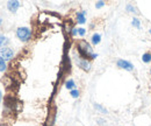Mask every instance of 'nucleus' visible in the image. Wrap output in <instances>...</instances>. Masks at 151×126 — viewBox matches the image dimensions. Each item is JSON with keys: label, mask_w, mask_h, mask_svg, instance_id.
Masks as SVG:
<instances>
[{"label": "nucleus", "mask_w": 151, "mask_h": 126, "mask_svg": "<svg viewBox=\"0 0 151 126\" xmlns=\"http://www.w3.org/2000/svg\"><path fill=\"white\" fill-rule=\"evenodd\" d=\"M78 50L81 53V55L82 56H85V57H91V58H95L98 55L96 54H94L93 53V50H92V47L89 46V43H87L86 41H80L79 43H78Z\"/></svg>", "instance_id": "f257e3e1"}, {"label": "nucleus", "mask_w": 151, "mask_h": 126, "mask_svg": "<svg viewBox=\"0 0 151 126\" xmlns=\"http://www.w3.org/2000/svg\"><path fill=\"white\" fill-rule=\"evenodd\" d=\"M150 74H151V69H150Z\"/></svg>", "instance_id": "5701e85b"}, {"label": "nucleus", "mask_w": 151, "mask_h": 126, "mask_svg": "<svg viewBox=\"0 0 151 126\" xmlns=\"http://www.w3.org/2000/svg\"><path fill=\"white\" fill-rule=\"evenodd\" d=\"M116 65H117L119 68H121V69L127 70V71H133V70H134L133 63H130V62H128V61H126V60H119V61L116 62Z\"/></svg>", "instance_id": "39448f33"}, {"label": "nucleus", "mask_w": 151, "mask_h": 126, "mask_svg": "<svg viewBox=\"0 0 151 126\" xmlns=\"http://www.w3.org/2000/svg\"><path fill=\"white\" fill-rule=\"evenodd\" d=\"M65 88H66V89H69L70 91H71V90H73V89L76 88L75 81H73V80H68V81L65 82Z\"/></svg>", "instance_id": "1a4fd4ad"}, {"label": "nucleus", "mask_w": 151, "mask_h": 126, "mask_svg": "<svg viewBox=\"0 0 151 126\" xmlns=\"http://www.w3.org/2000/svg\"><path fill=\"white\" fill-rule=\"evenodd\" d=\"M70 95H71L73 98H78V97H79V91H78L77 89H73V90L70 91Z\"/></svg>", "instance_id": "4468645a"}, {"label": "nucleus", "mask_w": 151, "mask_h": 126, "mask_svg": "<svg viewBox=\"0 0 151 126\" xmlns=\"http://www.w3.org/2000/svg\"><path fill=\"white\" fill-rule=\"evenodd\" d=\"M131 25H133L134 27H136L137 29H140V28H141V22H140V20H138V19H136V18H134V19H133Z\"/></svg>", "instance_id": "f8f14e48"}, {"label": "nucleus", "mask_w": 151, "mask_h": 126, "mask_svg": "<svg viewBox=\"0 0 151 126\" xmlns=\"http://www.w3.org/2000/svg\"><path fill=\"white\" fill-rule=\"evenodd\" d=\"M103 5H105V2H103V1H99V2H96V4H95V7H96V8H101Z\"/></svg>", "instance_id": "f3484780"}, {"label": "nucleus", "mask_w": 151, "mask_h": 126, "mask_svg": "<svg viewBox=\"0 0 151 126\" xmlns=\"http://www.w3.org/2000/svg\"><path fill=\"white\" fill-rule=\"evenodd\" d=\"M76 63H77V65H78L79 68H81V69L85 70V71H89V69H91V63H89L86 58H82V57L77 56V57H76Z\"/></svg>", "instance_id": "7ed1b4c3"}, {"label": "nucleus", "mask_w": 151, "mask_h": 126, "mask_svg": "<svg viewBox=\"0 0 151 126\" xmlns=\"http://www.w3.org/2000/svg\"><path fill=\"white\" fill-rule=\"evenodd\" d=\"M1 22H2V20H1V18H0V25H1Z\"/></svg>", "instance_id": "412c9836"}, {"label": "nucleus", "mask_w": 151, "mask_h": 126, "mask_svg": "<svg viewBox=\"0 0 151 126\" xmlns=\"http://www.w3.org/2000/svg\"><path fill=\"white\" fill-rule=\"evenodd\" d=\"M149 33H150V34H151V29H150V32H149Z\"/></svg>", "instance_id": "4be33fe9"}, {"label": "nucleus", "mask_w": 151, "mask_h": 126, "mask_svg": "<svg viewBox=\"0 0 151 126\" xmlns=\"http://www.w3.org/2000/svg\"><path fill=\"white\" fill-rule=\"evenodd\" d=\"M6 70V61L0 56V71H5Z\"/></svg>", "instance_id": "ddd939ff"}, {"label": "nucleus", "mask_w": 151, "mask_h": 126, "mask_svg": "<svg viewBox=\"0 0 151 126\" xmlns=\"http://www.w3.org/2000/svg\"><path fill=\"white\" fill-rule=\"evenodd\" d=\"M94 108H95L96 110H99V111H101L102 113H107V110H106V109H103L102 106H100V105H98V104H95V105H94Z\"/></svg>", "instance_id": "2eb2a0df"}, {"label": "nucleus", "mask_w": 151, "mask_h": 126, "mask_svg": "<svg viewBox=\"0 0 151 126\" xmlns=\"http://www.w3.org/2000/svg\"><path fill=\"white\" fill-rule=\"evenodd\" d=\"M91 41H92V43H93L94 46L99 44V43H100V41H101V35H100V34H98V33L93 34V35H92V39H91Z\"/></svg>", "instance_id": "6e6552de"}, {"label": "nucleus", "mask_w": 151, "mask_h": 126, "mask_svg": "<svg viewBox=\"0 0 151 126\" xmlns=\"http://www.w3.org/2000/svg\"><path fill=\"white\" fill-rule=\"evenodd\" d=\"M85 14H86V11H82V12L77 13V21H78V23H85L86 22Z\"/></svg>", "instance_id": "0eeeda50"}, {"label": "nucleus", "mask_w": 151, "mask_h": 126, "mask_svg": "<svg viewBox=\"0 0 151 126\" xmlns=\"http://www.w3.org/2000/svg\"><path fill=\"white\" fill-rule=\"evenodd\" d=\"M13 55H14V51H13L10 48H8V47H3V48L0 49V56H1L5 61L10 60V58L13 57Z\"/></svg>", "instance_id": "20e7f679"}, {"label": "nucleus", "mask_w": 151, "mask_h": 126, "mask_svg": "<svg viewBox=\"0 0 151 126\" xmlns=\"http://www.w3.org/2000/svg\"><path fill=\"white\" fill-rule=\"evenodd\" d=\"M8 42H9V40L5 35L0 34V48H3L6 44H8Z\"/></svg>", "instance_id": "9d476101"}, {"label": "nucleus", "mask_w": 151, "mask_h": 126, "mask_svg": "<svg viewBox=\"0 0 151 126\" xmlns=\"http://www.w3.org/2000/svg\"><path fill=\"white\" fill-rule=\"evenodd\" d=\"M142 61H143L144 63H149V62H151V54L150 53H145V54H143V56H142Z\"/></svg>", "instance_id": "9b49d317"}, {"label": "nucleus", "mask_w": 151, "mask_h": 126, "mask_svg": "<svg viewBox=\"0 0 151 126\" xmlns=\"http://www.w3.org/2000/svg\"><path fill=\"white\" fill-rule=\"evenodd\" d=\"M85 33H86L85 28H78V34H79L80 36H84V35H85Z\"/></svg>", "instance_id": "dca6fc26"}, {"label": "nucleus", "mask_w": 151, "mask_h": 126, "mask_svg": "<svg viewBox=\"0 0 151 126\" xmlns=\"http://www.w3.org/2000/svg\"><path fill=\"white\" fill-rule=\"evenodd\" d=\"M30 35H31V32H30V29L28 27H20L16 30V36L22 42H27L30 39Z\"/></svg>", "instance_id": "f03ea898"}, {"label": "nucleus", "mask_w": 151, "mask_h": 126, "mask_svg": "<svg viewBox=\"0 0 151 126\" xmlns=\"http://www.w3.org/2000/svg\"><path fill=\"white\" fill-rule=\"evenodd\" d=\"M127 9H129V12H135V8L131 5H127Z\"/></svg>", "instance_id": "a211bd4d"}, {"label": "nucleus", "mask_w": 151, "mask_h": 126, "mask_svg": "<svg viewBox=\"0 0 151 126\" xmlns=\"http://www.w3.org/2000/svg\"><path fill=\"white\" fill-rule=\"evenodd\" d=\"M1 97H2V95H1V92H0V101H1Z\"/></svg>", "instance_id": "aec40b11"}, {"label": "nucleus", "mask_w": 151, "mask_h": 126, "mask_svg": "<svg viewBox=\"0 0 151 126\" xmlns=\"http://www.w3.org/2000/svg\"><path fill=\"white\" fill-rule=\"evenodd\" d=\"M19 7H20V2L16 1V0H15V1H8V2H7V8H8V11H10L12 13H15Z\"/></svg>", "instance_id": "423d86ee"}, {"label": "nucleus", "mask_w": 151, "mask_h": 126, "mask_svg": "<svg viewBox=\"0 0 151 126\" xmlns=\"http://www.w3.org/2000/svg\"><path fill=\"white\" fill-rule=\"evenodd\" d=\"M78 34V28H73L72 29V35H77Z\"/></svg>", "instance_id": "6ab92c4d"}]
</instances>
